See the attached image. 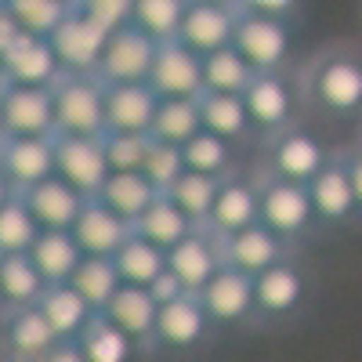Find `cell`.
<instances>
[{
    "label": "cell",
    "mask_w": 362,
    "mask_h": 362,
    "mask_svg": "<svg viewBox=\"0 0 362 362\" xmlns=\"http://www.w3.org/2000/svg\"><path fill=\"white\" fill-rule=\"evenodd\" d=\"M54 174L66 181L69 189H76L83 199H95L105 185L109 156L102 138H69L54 134Z\"/></svg>",
    "instance_id": "9"
},
{
    "label": "cell",
    "mask_w": 362,
    "mask_h": 362,
    "mask_svg": "<svg viewBox=\"0 0 362 362\" xmlns=\"http://www.w3.org/2000/svg\"><path fill=\"white\" fill-rule=\"evenodd\" d=\"M62 76V66L51 51V44L44 37H18L8 54L0 58V80L4 83H18V87H51Z\"/></svg>",
    "instance_id": "23"
},
{
    "label": "cell",
    "mask_w": 362,
    "mask_h": 362,
    "mask_svg": "<svg viewBox=\"0 0 362 362\" xmlns=\"http://www.w3.org/2000/svg\"><path fill=\"white\" fill-rule=\"evenodd\" d=\"M199 105V124L206 134H218L225 141H232L235 148H250L254 145V131H250V116L239 95H214L203 90L196 98Z\"/></svg>",
    "instance_id": "27"
},
{
    "label": "cell",
    "mask_w": 362,
    "mask_h": 362,
    "mask_svg": "<svg viewBox=\"0 0 362 362\" xmlns=\"http://www.w3.org/2000/svg\"><path fill=\"white\" fill-rule=\"evenodd\" d=\"M334 156V145L322 138V131L308 119H297L276 138H268L261 145V174L293 181V185H308V181L326 167V160Z\"/></svg>",
    "instance_id": "3"
},
{
    "label": "cell",
    "mask_w": 362,
    "mask_h": 362,
    "mask_svg": "<svg viewBox=\"0 0 362 362\" xmlns=\"http://www.w3.org/2000/svg\"><path fill=\"white\" fill-rule=\"evenodd\" d=\"M196 225L181 214V210L167 199V196H156L153 203H148V210L131 225V232L134 235H141L145 243H153V247H160L163 254L170 250V247H177L181 239H185L189 232H192Z\"/></svg>",
    "instance_id": "31"
},
{
    "label": "cell",
    "mask_w": 362,
    "mask_h": 362,
    "mask_svg": "<svg viewBox=\"0 0 362 362\" xmlns=\"http://www.w3.org/2000/svg\"><path fill=\"white\" fill-rule=\"evenodd\" d=\"M153 58H156V40H148L141 29L127 22L109 33L102 58L95 66V76L102 83H145L148 69H153Z\"/></svg>",
    "instance_id": "12"
},
{
    "label": "cell",
    "mask_w": 362,
    "mask_h": 362,
    "mask_svg": "<svg viewBox=\"0 0 362 362\" xmlns=\"http://www.w3.org/2000/svg\"><path fill=\"white\" fill-rule=\"evenodd\" d=\"M76 348L83 362H134L138 358V344L127 334H119L102 312H95V319L83 326V334L76 337Z\"/></svg>",
    "instance_id": "33"
},
{
    "label": "cell",
    "mask_w": 362,
    "mask_h": 362,
    "mask_svg": "<svg viewBox=\"0 0 362 362\" xmlns=\"http://www.w3.org/2000/svg\"><path fill=\"white\" fill-rule=\"evenodd\" d=\"M37 312L47 319V326L54 329L58 341H76L83 334V326L95 319V308H90L69 283L47 286L37 300Z\"/></svg>",
    "instance_id": "28"
},
{
    "label": "cell",
    "mask_w": 362,
    "mask_h": 362,
    "mask_svg": "<svg viewBox=\"0 0 362 362\" xmlns=\"http://www.w3.org/2000/svg\"><path fill=\"white\" fill-rule=\"evenodd\" d=\"M145 290H148V297L156 300V308H163V305H170V300H177V297H185V293H189L185 286L177 283V276H174V272H167V268H163L160 276H156L153 283H148Z\"/></svg>",
    "instance_id": "47"
},
{
    "label": "cell",
    "mask_w": 362,
    "mask_h": 362,
    "mask_svg": "<svg viewBox=\"0 0 362 362\" xmlns=\"http://www.w3.org/2000/svg\"><path fill=\"white\" fill-rule=\"evenodd\" d=\"M0 341H4L11 362H44L58 344L47 319L33 308H4L0 312Z\"/></svg>",
    "instance_id": "21"
},
{
    "label": "cell",
    "mask_w": 362,
    "mask_h": 362,
    "mask_svg": "<svg viewBox=\"0 0 362 362\" xmlns=\"http://www.w3.org/2000/svg\"><path fill=\"white\" fill-rule=\"evenodd\" d=\"M47 283L33 268L29 254H8L0 257V308H33Z\"/></svg>",
    "instance_id": "32"
},
{
    "label": "cell",
    "mask_w": 362,
    "mask_h": 362,
    "mask_svg": "<svg viewBox=\"0 0 362 362\" xmlns=\"http://www.w3.org/2000/svg\"><path fill=\"white\" fill-rule=\"evenodd\" d=\"M297 33H300V22L239 11L232 47L243 54V62L254 73H290L297 54Z\"/></svg>",
    "instance_id": "5"
},
{
    "label": "cell",
    "mask_w": 362,
    "mask_h": 362,
    "mask_svg": "<svg viewBox=\"0 0 362 362\" xmlns=\"http://www.w3.org/2000/svg\"><path fill=\"white\" fill-rule=\"evenodd\" d=\"M112 264H116V276H119V283H124V286H141L145 290L167 268V254L131 232L124 239V247L112 254Z\"/></svg>",
    "instance_id": "34"
},
{
    "label": "cell",
    "mask_w": 362,
    "mask_h": 362,
    "mask_svg": "<svg viewBox=\"0 0 362 362\" xmlns=\"http://www.w3.org/2000/svg\"><path fill=\"white\" fill-rule=\"evenodd\" d=\"M185 170V163H181V148H174V145H163V141H148V153H145V163H141V177L153 185L160 196L174 185V177Z\"/></svg>",
    "instance_id": "43"
},
{
    "label": "cell",
    "mask_w": 362,
    "mask_h": 362,
    "mask_svg": "<svg viewBox=\"0 0 362 362\" xmlns=\"http://www.w3.org/2000/svg\"><path fill=\"white\" fill-rule=\"evenodd\" d=\"M257 73L243 62V54L235 47H221V51H210L203 54V90H214V95H239L250 87Z\"/></svg>",
    "instance_id": "36"
},
{
    "label": "cell",
    "mask_w": 362,
    "mask_h": 362,
    "mask_svg": "<svg viewBox=\"0 0 362 362\" xmlns=\"http://www.w3.org/2000/svg\"><path fill=\"white\" fill-rule=\"evenodd\" d=\"M0 4H4V11L15 18V25L25 37H44V40L73 11L66 0H0Z\"/></svg>",
    "instance_id": "40"
},
{
    "label": "cell",
    "mask_w": 362,
    "mask_h": 362,
    "mask_svg": "<svg viewBox=\"0 0 362 362\" xmlns=\"http://www.w3.org/2000/svg\"><path fill=\"white\" fill-rule=\"evenodd\" d=\"M250 225H257V170L239 167L218 181L214 203H210V214H206L203 228L214 232L218 239H225V235L243 232Z\"/></svg>",
    "instance_id": "10"
},
{
    "label": "cell",
    "mask_w": 362,
    "mask_h": 362,
    "mask_svg": "<svg viewBox=\"0 0 362 362\" xmlns=\"http://www.w3.org/2000/svg\"><path fill=\"white\" fill-rule=\"evenodd\" d=\"M243 105L250 116L254 145L261 148L268 138H276L290 124L305 119L300 112V90H297V73H257L250 87L243 90Z\"/></svg>",
    "instance_id": "6"
},
{
    "label": "cell",
    "mask_w": 362,
    "mask_h": 362,
    "mask_svg": "<svg viewBox=\"0 0 362 362\" xmlns=\"http://www.w3.org/2000/svg\"><path fill=\"white\" fill-rule=\"evenodd\" d=\"M300 109L322 124H362V47L326 44L297 69Z\"/></svg>",
    "instance_id": "1"
},
{
    "label": "cell",
    "mask_w": 362,
    "mask_h": 362,
    "mask_svg": "<svg viewBox=\"0 0 362 362\" xmlns=\"http://www.w3.org/2000/svg\"><path fill=\"white\" fill-rule=\"evenodd\" d=\"M76 11H83L87 18H95L98 25H105L109 33L119 25L131 22V11H134V0H80Z\"/></svg>",
    "instance_id": "45"
},
{
    "label": "cell",
    "mask_w": 362,
    "mask_h": 362,
    "mask_svg": "<svg viewBox=\"0 0 362 362\" xmlns=\"http://www.w3.org/2000/svg\"><path fill=\"white\" fill-rule=\"evenodd\" d=\"M221 268H225L221 239L214 232H206L203 225H196L177 247L167 250V272H174L177 283L185 286L189 293H199Z\"/></svg>",
    "instance_id": "18"
},
{
    "label": "cell",
    "mask_w": 362,
    "mask_h": 362,
    "mask_svg": "<svg viewBox=\"0 0 362 362\" xmlns=\"http://www.w3.org/2000/svg\"><path fill=\"white\" fill-rule=\"evenodd\" d=\"M105 40H109V29L98 25L95 18H87L76 8L58 22V29L47 37L62 73H95Z\"/></svg>",
    "instance_id": "14"
},
{
    "label": "cell",
    "mask_w": 362,
    "mask_h": 362,
    "mask_svg": "<svg viewBox=\"0 0 362 362\" xmlns=\"http://www.w3.org/2000/svg\"><path fill=\"white\" fill-rule=\"evenodd\" d=\"M228 4H235V0H228Z\"/></svg>",
    "instance_id": "55"
},
{
    "label": "cell",
    "mask_w": 362,
    "mask_h": 362,
    "mask_svg": "<svg viewBox=\"0 0 362 362\" xmlns=\"http://www.w3.org/2000/svg\"><path fill=\"white\" fill-rule=\"evenodd\" d=\"M214 189H218V181H210L203 174H192V170H181L174 177V185L163 192L181 214H185L192 225H203L206 214H210V203H214Z\"/></svg>",
    "instance_id": "41"
},
{
    "label": "cell",
    "mask_w": 362,
    "mask_h": 362,
    "mask_svg": "<svg viewBox=\"0 0 362 362\" xmlns=\"http://www.w3.org/2000/svg\"><path fill=\"white\" fill-rule=\"evenodd\" d=\"M66 4H69V8H76V4H80V0H66Z\"/></svg>",
    "instance_id": "54"
},
{
    "label": "cell",
    "mask_w": 362,
    "mask_h": 362,
    "mask_svg": "<svg viewBox=\"0 0 362 362\" xmlns=\"http://www.w3.org/2000/svg\"><path fill=\"white\" fill-rule=\"evenodd\" d=\"M337 153H341V163L348 170V181H351V192L358 199V210H362V145L351 141V145H337Z\"/></svg>",
    "instance_id": "48"
},
{
    "label": "cell",
    "mask_w": 362,
    "mask_h": 362,
    "mask_svg": "<svg viewBox=\"0 0 362 362\" xmlns=\"http://www.w3.org/2000/svg\"><path fill=\"white\" fill-rule=\"evenodd\" d=\"M305 189H308V199H312V210H315L322 232H348L362 225V210H358V199L351 192V181H348V170L341 163L337 148Z\"/></svg>",
    "instance_id": "8"
},
{
    "label": "cell",
    "mask_w": 362,
    "mask_h": 362,
    "mask_svg": "<svg viewBox=\"0 0 362 362\" xmlns=\"http://www.w3.org/2000/svg\"><path fill=\"white\" fill-rule=\"evenodd\" d=\"M112 174H138L148 153V134H102Z\"/></svg>",
    "instance_id": "44"
},
{
    "label": "cell",
    "mask_w": 362,
    "mask_h": 362,
    "mask_svg": "<svg viewBox=\"0 0 362 362\" xmlns=\"http://www.w3.org/2000/svg\"><path fill=\"white\" fill-rule=\"evenodd\" d=\"M0 174L15 192H25L54 177V138H4L0 141Z\"/></svg>",
    "instance_id": "20"
},
{
    "label": "cell",
    "mask_w": 362,
    "mask_h": 362,
    "mask_svg": "<svg viewBox=\"0 0 362 362\" xmlns=\"http://www.w3.org/2000/svg\"><path fill=\"white\" fill-rule=\"evenodd\" d=\"M214 334V322L206 319L203 305L196 293H185L163 305L156 312V334H153V351L163 348V351H196L210 341Z\"/></svg>",
    "instance_id": "17"
},
{
    "label": "cell",
    "mask_w": 362,
    "mask_h": 362,
    "mask_svg": "<svg viewBox=\"0 0 362 362\" xmlns=\"http://www.w3.org/2000/svg\"><path fill=\"white\" fill-rule=\"evenodd\" d=\"M221 257H225V268H235V272H243V276L257 279L261 272L268 268H276L290 257H297L293 247H286L279 235H272L261 221L243 228V232H232L221 239Z\"/></svg>",
    "instance_id": "19"
},
{
    "label": "cell",
    "mask_w": 362,
    "mask_h": 362,
    "mask_svg": "<svg viewBox=\"0 0 362 362\" xmlns=\"http://www.w3.org/2000/svg\"><path fill=\"white\" fill-rule=\"evenodd\" d=\"M189 0H134V11H131V25L141 29L148 40H174L181 18H185Z\"/></svg>",
    "instance_id": "39"
},
{
    "label": "cell",
    "mask_w": 362,
    "mask_h": 362,
    "mask_svg": "<svg viewBox=\"0 0 362 362\" xmlns=\"http://www.w3.org/2000/svg\"><path fill=\"white\" fill-rule=\"evenodd\" d=\"M257 221L272 235H279L286 247H293L297 254H300V247L315 243L322 235L308 189L293 185V181H283V177L261 174V170H257Z\"/></svg>",
    "instance_id": "2"
},
{
    "label": "cell",
    "mask_w": 362,
    "mask_h": 362,
    "mask_svg": "<svg viewBox=\"0 0 362 362\" xmlns=\"http://www.w3.org/2000/svg\"><path fill=\"white\" fill-rule=\"evenodd\" d=\"M235 8L250 15L283 18V22H300L308 11V0H235Z\"/></svg>",
    "instance_id": "46"
},
{
    "label": "cell",
    "mask_w": 362,
    "mask_h": 362,
    "mask_svg": "<svg viewBox=\"0 0 362 362\" xmlns=\"http://www.w3.org/2000/svg\"><path fill=\"white\" fill-rule=\"evenodd\" d=\"M18 37H22V29H18V25H15V18L4 11V4H0V58L8 54V47H11Z\"/></svg>",
    "instance_id": "49"
},
{
    "label": "cell",
    "mask_w": 362,
    "mask_h": 362,
    "mask_svg": "<svg viewBox=\"0 0 362 362\" xmlns=\"http://www.w3.org/2000/svg\"><path fill=\"white\" fill-rule=\"evenodd\" d=\"M199 131H203V124H199L196 98H174V102H160L156 119H153V127H148V138L181 148L185 141H192Z\"/></svg>",
    "instance_id": "37"
},
{
    "label": "cell",
    "mask_w": 362,
    "mask_h": 362,
    "mask_svg": "<svg viewBox=\"0 0 362 362\" xmlns=\"http://www.w3.org/2000/svg\"><path fill=\"white\" fill-rule=\"evenodd\" d=\"M145 83L160 102L199 98L203 95V58L181 40H163L156 44V58H153V69H148Z\"/></svg>",
    "instance_id": "11"
},
{
    "label": "cell",
    "mask_w": 362,
    "mask_h": 362,
    "mask_svg": "<svg viewBox=\"0 0 362 362\" xmlns=\"http://www.w3.org/2000/svg\"><path fill=\"white\" fill-rule=\"evenodd\" d=\"M196 297H199L206 319L214 322V329L257 322V312H254V279L243 276V272H235V268H221Z\"/></svg>",
    "instance_id": "15"
},
{
    "label": "cell",
    "mask_w": 362,
    "mask_h": 362,
    "mask_svg": "<svg viewBox=\"0 0 362 362\" xmlns=\"http://www.w3.org/2000/svg\"><path fill=\"white\" fill-rule=\"evenodd\" d=\"M54 134L102 138L105 134V83L95 73H62L51 83Z\"/></svg>",
    "instance_id": "4"
},
{
    "label": "cell",
    "mask_w": 362,
    "mask_h": 362,
    "mask_svg": "<svg viewBox=\"0 0 362 362\" xmlns=\"http://www.w3.org/2000/svg\"><path fill=\"white\" fill-rule=\"evenodd\" d=\"M0 83H4V80H0Z\"/></svg>",
    "instance_id": "56"
},
{
    "label": "cell",
    "mask_w": 362,
    "mask_h": 362,
    "mask_svg": "<svg viewBox=\"0 0 362 362\" xmlns=\"http://www.w3.org/2000/svg\"><path fill=\"white\" fill-rule=\"evenodd\" d=\"M156 196H160V192L148 185L141 174H109L105 185H102V192H98L95 199H102L116 218H124L127 225H134Z\"/></svg>",
    "instance_id": "35"
},
{
    "label": "cell",
    "mask_w": 362,
    "mask_h": 362,
    "mask_svg": "<svg viewBox=\"0 0 362 362\" xmlns=\"http://www.w3.org/2000/svg\"><path fill=\"white\" fill-rule=\"evenodd\" d=\"M181 163H185V170L203 174L210 181H221L232 170L243 167V163H239V148L232 141H225L218 134H206V131H199L192 141L181 145Z\"/></svg>",
    "instance_id": "30"
},
{
    "label": "cell",
    "mask_w": 362,
    "mask_h": 362,
    "mask_svg": "<svg viewBox=\"0 0 362 362\" xmlns=\"http://www.w3.org/2000/svg\"><path fill=\"white\" fill-rule=\"evenodd\" d=\"M235 22H239V8L228 4V0H189L185 18H181V29L174 40H181L203 58L210 51L232 47Z\"/></svg>",
    "instance_id": "16"
},
{
    "label": "cell",
    "mask_w": 362,
    "mask_h": 362,
    "mask_svg": "<svg viewBox=\"0 0 362 362\" xmlns=\"http://www.w3.org/2000/svg\"><path fill=\"white\" fill-rule=\"evenodd\" d=\"M355 141H358V145H362V124H358V134H355Z\"/></svg>",
    "instance_id": "53"
},
{
    "label": "cell",
    "mask_w": 362,
    "mask_h": 362,
    "mask_svg": "<svg viewBox=\"0 0 362 362\" xmlns=\"http://www.w3.org/2000/svg\"><path fill=\"white\" fill-rule=\"evenodd\" d=\"M156 109L148 83H105V134H148Z\"/></svg>",
    "instance_id": "22"
},
{
    "label": "cell",
    "mask_w": 362,
    "mask_h": 362,
    "mask_svg": "<svg viewBox=\"0 0 362 362\" xmlns=\"http://www.w3.org/2000/svg\"><path fill=\"white\" fill-rule=\"evenodd\" d=\"M0 141H4V116H0Z\"/></svg>",
    "instance_id": "52"
},
{
    "label": "cell",
    "mask_w": 362,
    "mask_h": 362,
    "mask_svg": "<svg viewBox=\"0 0 362 362\" xmlns=\"http://www.w3.org/2000/svg\"><path fill=\"white\" fill-rule=\"evenodd\" d=\"M0 312H4V308H0Z\"/></svg>",
    "instance_id": "57"
},
{
    "label": "cell",
    "mask_w": 362,
    "mask_h": 362,
    "mask_svg": "<svg viewBox=\"0 0 362 362\" xmlns=\"http://www.w3.org/2000/svg\"><path fill=\"white\" fill-rule=\"evenodd\" d=\"M0 116H4V138H54L51 87L0 83Z\"/></svg>",
    "instance_id": "13"
},
{
    "label": "cell",
    "mask_w": 362,
    "mask_h": 362,
    "mask_svg": "<svg viewBox=\"0 0 362 362\" xmlns=\"http://www.w3.org/2000/svg\"><path fill=\"white\" fill-rule=\"evenodd\" d=\"M18 199L25 203L29 214H33V221H37L40 232H69L73 221H76V214H80V206L87 203L58 174L47 177V181H40V185H33V189L18 192Z\"/></svg>",
    "instance_id": "24"
},
{
    "label": "cell",
    "mask_w": 362,
    "mask_h": 362,
    "mask_svg": "<svg viewBox=\"0 0 362 362\" xmlns=\"http://www.w3.org/2000/svg\"><path fill=\"white\" fill-rule=\"evenodd\" d=\"M29 261H33V268L40 272L47 286H58V283H69L76 264L83 261V250L76 247L73 232H40L37 243L29 247Z\"/></svg>",
    "instance_id": "29"
},
{
    "label": "cell",
    "mask_w": 362,
    "mask_h": 362,
    "mask_svg": "<svg viewBox=\"0 0 362 362\" xmlns=\"http://www.w3.org/2000/svg\"><path fill=\"white\" fill-rule=\"evenodd\" d=\"M308 297H312V279H308V268L300 264V254L261 272L254 279L257 322H290L305 312Z\"/></svg>",
    "instance_id": "7"
},
{
    "label": "cell",
    "mask_w": 362,
    "mask_h": 362,
    "mask_svg": "<svg viewBox=\"0 0 362 362\" xmlns=\"http://www.w3.org/2000/svg\"><path fill=\"white\" fill-rule=\"evenodd\" d=\"M69 232L76 239V247L83 250V257H112L131 235V225L124 218H116L102 199H87Z\"/></svg>",
    "instance_id": "25"
},
{
    "label": "cell",
    "mask_w": 362,
    "mask_h": 362,
    "mask_svg": "<svg viewBox=\"0 0 362 362\" xmlns=\"http://www.w3.org/2000/svg\"><path fill=\"white\" fill-rule=\"evenodd\" d=\"M11 196H15V189L8 185V177H4V174H0V206H4V203H8Z\"/></svg>",
    "instance_id": "51"
},
{
    "label": "cell",
    "mask_w": 362,
    "mask_h": 362,
    "mask_svg": "<svg viewBox=\"0 0 362 362\" xmlns=\"http://www.w3.org/2000/svg\"><path fill=\"white\" fill-rule=\"evenodd\" d=\"M69 286H73L95 312H102V308L109 305V297L124 286V283H119V276H116L112 257H83V261L76 264V272L69 276Z\"/></svg>",
    "instance_id": "38"
},
{
    "label": "cell",
    "mask_w": 362,
    "mask_h": 362,
    "mask_svg": "<svg viewBox=\"0 0 362 362\" xmlns=\"http://www.w3.org/2000/svg\"><path fill=\"white\" fill-rule=\"evenodd\" d=\"M156 312H160L156 300L141 286H119L109 297V305L102 308V315L119 334H127L138 348H148V351H153V334H156Z\"/></svg>",
    "instance_id": "26"
},
{
    "label": "cell",
    "mask_w": 362,
    "mask_h": 362,
    "mask_svg": "<svg viewBox=\"0 0 362 362\" xmlns=\"http://www.w3.org/2000/svg\"><path fill=\"white\" fill-rule=\"evenodd\" d=\"M37 221L33 214L25 210V203L18 199V192L0 206V257H8V254H29V247L37 243Z\"/></svg>",
    "instance_id": "42"
},
{
    "label": "cell",
    "mask_w": 362,
    "mask_h": 362,
    "mask_svg": "<svg viewBox=\"0 0 362 362\" xmlns=\"http://www.w3.org/2000/svg\"><path fill=\"white\" fill-rule=\"evenodd\" d=\"M44 362H83V355H80L76 341H58V344L51 348V355H47Z\"/></svg>",
    "instance_id": "50"
}]
</instances>
